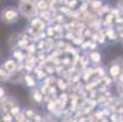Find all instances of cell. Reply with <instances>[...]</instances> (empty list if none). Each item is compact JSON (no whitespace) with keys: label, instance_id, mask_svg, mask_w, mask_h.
<instances>
[{"label":"cell","instance_id":"6da1fadb","mask_svg":"<svg viewBox=\"0 0 123 122\" xmlns=\"http://www.w3.org/2000/svg\"><path fill=\"white\" fill-rule=\"evenodd\" d=\"M1 19L6 23L15 22V21H17V19H18V11H17L16 9H13V7H7L1 12Z\"/></svg>","mask_w":123,"mask_h":122},{"label":"cell","instance_id":"7a4b0ae2","mask_svg":"<svg viewBox=\"0 0 123 122\" xmlns=\"http://www.w3.org/2000/svg\"><path fill=\"white\" fill-rule=\"evenodd\" d=\"M20 7H21L22 12L28 17H31L34 12H36V4H34L32 0H22Z\"/></svg>","mask_w":123,"mask_h":122},{"label":"cell","instance_id":"3957f363","mask_svg":"<svg viewBox=\"0 0 123 122\" xmlns=\"http://www.w3.org/2000/svg\"><path fill=\"white\" fill-rule=\"evenodd\" d=\"M4 68L9 73L15 72V71H16V64H15V61H13V60H7V61L4 64Z\"/></svg>","mask_w":123,"mask_h":122},{"label":"cell","instance_id":"277c9868","mask_svg":"<svg viewBox=\"0 0 123 122\" xmlns=\"http://www.w3.org/2000/svg\"><path fill=\"white\" fill-rule=\"evenodd\" d=\"M0 106H1V109L5 110V111H10V110L15 106V101H13L12 99H6Z\"/></svg>","mask_w":123,"mask_h":122},{"label":"cell","instance_id":"5b68a950","mask_svg":"<svg viewBox=\"0 0 123 122\" xmlns=\"http://www.w3.org/2000/svg\"><path fill=\"white\" fill-rule=\"evenodd\" d=\"M9 77H10V73L3 66H0V81H7Z\"/></svg>","mask_w":123,"mask_h":122},{"label":"cell","instance_id":"8992f818","mask_svg":"<svg viewBox=\"0 0 123 122\" xmlns=\"http://www.w3.org/2000/svg\"><path fill=\"white\" fill-rule=\"evenodd\" d=\"M33 26H34V27H37L38 29H40V28L44 27V23H43L40 20H34V21H33Z\"/></svg>","mask_w":123,"mask_h":122},{"label":"cell","instance_id":"52a82bcc","mask_svg":"<svg viewBox=\"0 0 123 122\" xmlns=\"http://www.w3.org/2000/svg\"><path fill=\"white\" fill-rule=\"evenodd\" d=\"M16 120H17V122H26V115L25 114L16 115Z\"/></svg>","mask_w":123,"mask_h":122},{"label":"cell","instance_id":"ba28073f","mask_svg":"<svg viewBox=\"0 0 123 122\" xmlns=\"http://www.w3.org/2000/svg\"><path fill=\"white\" fill-rule=\"evenodd\" d=\"M18 112H20V109L17 108V106H13L10 110V115H18Z\"/></svg>","mask_w":123,"mask_h":122},{"label":"cell","instance_id":"9c48e42d","mask_svg":"<svg viewBox=\"0 0 123 122\" xmlns=\"http://www.w3.org/2000/svg\"><path fill=\"white\" fill-rule=\"evenodd\" d=\"M3 121H4V122H11V121H12V115H10V114L5 115V116L3 117Z\"/></svg>","mask_w":123,"mask_h":122},{"label":"cell","instance_id":"30bf717a","mask_svg":"<svg viewBox=\"0 0 123 122\" xmlns=\"http://www.w3.org/2000/svg\"><path fill=\"white\" fill-rule=\"evenodd\" d=\"M26 81H27V83H28L29 85H34V82L32 81V78H31L29 76H27V77H26Z\"/></svg>","mask_w":123,"mask_h":122},{"label":"cell","instance_id":"8fae6325","mask_svg":"<svg viewBox=\"0 0 123 122\" xmlns=\"http://www.w3.org/2000/svg\"><path fill=\"white\" fill-rule=\"evenodd\" d=\"M39 7H40V9H45V7H46V3H45V1H40V3H39Z\"/></svg>","mask_w":123,"mask_h":122},{"label":"cell","instance_id":"7c38bea8","mask_svg":"<svg viewBox=\"0 0 123 122\" xmlns=\"http://www.w3.org/2000/svg\"><path fill=\"white\" fill-rule=\"evenodd\" d=\"M4 95H5V90L3 89V87H0V99H1Z\"/></svg>","mask_w":123,"mask_h":122},{"label":"cell","instance_id":"4fadbf2b","mask_svg":"<svg viewBox=\"0 0 123 122\" xmlns=\"http://www.w3.org/2000/svg\"><path fill=\"white\" fill-rule=\"evenodd\" d=\"M0 122H4V121H3V120H0Z\"/></svg>","mask_w":123,"mask_h":122}]
</instances>
